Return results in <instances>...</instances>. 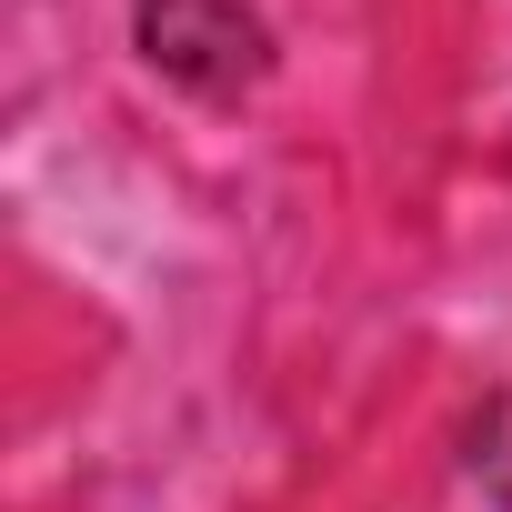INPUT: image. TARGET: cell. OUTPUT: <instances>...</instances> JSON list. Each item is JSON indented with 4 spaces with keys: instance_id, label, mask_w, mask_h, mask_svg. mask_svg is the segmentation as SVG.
I'll return each mask as SVG.
<instances>
[]
</instances>
